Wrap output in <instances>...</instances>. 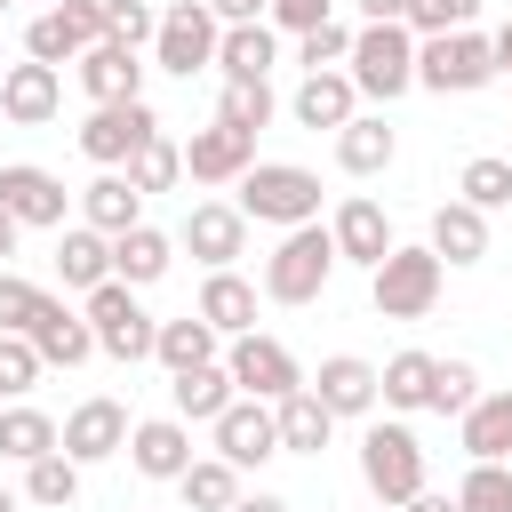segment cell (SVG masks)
I'll list each match as a JSON object with an SVG mask.
<instances>
[{
    "mask_svg": "<svg viewBox=\"0 0 512 512\" xmlns=\"http://www.w3.org/2000/svg\"><path fill=\"white\" fill-rule=\"evenodd\" d=\"M272 64H280V32L272 24H224V48H216L224 80H272Z\"/></svg>",
    "mask_w": 512,
    "mask_h": 512,
    "instance_id": "34",
    "label": "cell"
},
{
    "mask_svg": "<svg viewBox=\"0 0 512 512\" xmlns=\"http://www.w3.org/2000/svg\"><path fill=\"white\" fill-rule=\"evenodd\" d=\"M40 376H48L40 344H32V336H0V400H24Z\"/></svg>",
    "mask_w": 512,
    "mask_h": 512,
    "instance_id": "45",
    "label": "cell"
},
{
    "mask_svg": "<svg viewBox=\"0 0 512 512\" xmlns=\"http://www.w3.org/2000/svg\"><path fill=\"white\" fill-rule=\"evenodd\" d=\"M256 296H264L256 280H240V272H208L192 312H200V320H208V328L232 344V336H248V328H256Z\"/></svg>",
    "mask_w": 512,
    "mask_h": 512,
    "instance_id": "27",
    "label": "cell"
},
{
    "mask_svg": "<svg viewBox=\"0 0 512 512\" xmlns=\"http://www.w3.org/2000/svg\"><path fill=\"white\" fill-rule=\"evenodd\" d=\"M80 224H96L104 240H120V232L144 224V192L120 168H96V184H80Z\"/></svg>",
    "mask_w": 512,
    "mask_h": 512,
    "instance_id": "26",
    "label": "cell"
},
{
    "mask_svg": "<svg viewBox=\"0 0 512 512\" xmlns=\"http://www.w3.org/2000/svg\"><path fill=\"white\" fill-rule=\"evenodd\" d=\"M152 360H160L168 376H184V368H208V360H224V336H216L200 312H184V320H160V344H152Z\"/></svg>",
    "mask_w": 512,
    "mask_h": 512,
    "instance_id": "35",
    "label": "cell"
},
{
    "mask_svg": "<svg viewBox=\"0 0 512 512\" xmlns=\"http://www.w3.org/2000/svg\"><path fill=\"white\" fill-rule=\"evenodd\" d=\"M440 288H448V264H440L432 248H408V240L368 272V304H376L384 320H424V312L440 304Z\"/></svg>",
    "mask_w": 512,
    "mask_h": 512,
    "instance_id": "4",
    "label": "cell"
},
{
    "mask_svg": "<svg viewBox=\"0 0 512 512\" xmlns=\"http://www.w3.org/2000/svg\"><path fill=\"white\" fill-rule=\"evenodd\" d=\"M56 280L80 288V296L104 288V280H112V240H104L96 224H64V232H56Z\"/></svg>",
    "mask_w": 512,
    "mask_h": 512,
    "instance_id": "29",
    "label": "cell"
},
{
    "mask_svg": "<svg viewBox=\"0 0 512 512\" xmlns=\"http://www.w3.org/2000/svg\"><path fill=\"white\" fill-rule=\"evenodd\" d=\"M336 240H328V224H296V232H280V248L264 256V304H320V288L336 280Z\"/></svg>",
    "mask_w": 512,
    "mask_h": 512,
    "instance_id": "2",
    "label": "cell"
},
{
    "mask_svg": "<svg viewBox=\"0 0 512 512\" xmlns=\"http://www.w3.org/2000/svg\"><path fill=\"white\" fill-rule=\"evenodd\" d=\"M176 496H184V512H232L248 488H240V472H232L224 456H200V464L176 480Z\"/></svg>",
    "mask_w": 512,
    "mask_h": 512,
    "instance_id": "37",
    "label": "cell"
},
{
    "mask_svg": "<svg viewBox=\"0 0 512 512\" xmlns=\"http://www.w3.org/2000/svg\"><path fill=\"white\" fill-rule=\"evenodd\" d=\"M456 440H464L472 464H512V384L480 392V400L456 416Z\"/></svg>",
    "mask_w": 512,
    "mask_h": 512,
    "instance_id": "23",
    "label": "cell"
},
{
    "mask_svg": "<svg viewBox=\"0 0 512 512\" xmlns=\"http://www.w3.org/2000/svg\"><path fill=\"white\" fill-rule=\"evenodd\" d=\"M232 512H296V504H288V496H272V488H256V496H240Z\"/></svg>",
    "mask_w": 512,
    "mask_h": 512,
    "instance_id": "52",
    "label": "cell"
},
{
    "mask_svg": "<svg viewBox=\"0 0 512 512\" xmlns=\"http://www.w3.org/2000/svg\"><path fill=\"white\" fill-rule=\"evenodd\" d=\"M328 240H336V256L344 264H360V272H376L400 240H392V216L368 200V192H352V200H336V216H328Z\"/></svg>",
    "mask_w": 512,
    "mask_h": 512,
    "instance_id": "17",
    "label": "cell"
},
{
    "mask_svg": "<svg viewBox=\"0 0 512 512\" xmlns=\"http://www.w3.org/2000/svg\"><path fill=\"white\" fill-rule=\"evenodd\" d=\"M120 176H128V184H136L144 200H152V192H176V176H184V144H176V136L160 128V136H152V144H144V152H136V160L120 168Z\"/></svg>",
    "mask_w": 512,
    "mask_h": 512,
    "instance_id": "41",
    "label": "cell"
},
{
    "mask_svg": "<svg viewBox=\"0 0 512 512\" xmlns=\"http://www.w3.org/2000/svg\"><path fill=\"white\" fill-rule=\"evenodd\" d=\"M40 296H48V288H32L24 272H0V336H32Z\"/></svg>",
    "mask_w": 512,
    "mask_h": 512,
    "instance_id": "48",
    "label": "cell"
},
{
    "mask_svg": "<svg viewBox=\"0 0 512 512\" xmlns=\"http://www.w3.org/2000/svg\"><path fill=\"white\" fill-rule=\"evenodd\" d=\"M128 464L144 472V480H184L200 456H192V424L184 416H144L136 432H128Z\"/></svg>",
    "mask_w": 512,
    "mask_h": 512,
    "instance_id": "21",
    "label": "cell"
},
{
    "mask_svg": "<svg viewBox=\"0 0 512 512\" xmlns=\"http://www.w3.org/2000/svg\"><path fill=\"white\" fill-rule=\"evenodd\" d=\"M488 48H496V72H504V80H512V16H504V24H496V32H488Z\"/></svg>",
    "mask_w": 512,
    "mask_h": 512,
    "instance_id": "53",
    "label": "cell"
},
{
    "mask_svg": "<svg viewBox=\"0 0 512 512\" xmlns=\"http://www.w3.org/2000/svg\"><path fill=\"white\" fill-rule=\"evenodd\" d=\"M360 24H408V0H352Z\"/></svg>",
    "mask_w": 512,
    "mask_h": 512,
    "instance_id": "51",
    "label": "cell"
},
{
    "mask_svg": "<svg viewBox=\"0 0 512 512\" xmlns=\"http://www.w3.org/2000/svg\"><path fill=\"white\" fill-rule=\"evenodd\" d=\"M56 440H64V424L48 408H32V400L0 408V464H40V456H56Z\"/></svg>",
    "mask_w": 512,
    "mask_h": 512,
    "instance_id": "32",
    "label": "cell"
},
{
    "mask_svg": "<svg viewBox=\"0 0 512 512\" xmlns=\"http://www.w3.org/2000/svg\"><path fill=\"white\" fill-rule=\"evenodd\" d=\"M144 72H152V64H144L136 48H120V40H96V48L72 64V80L88 88V104H136V96H144Z\"/></svg>",
    "mask_w": 512,
    "mask_h": 512,
    "instance_id": "20",
    "label": "cell"
},
{
    "mask_svg": "<svg viewBox=\"0 0 512 512\" xmlns=\"http://www.w3.org/2000/svg\"><path fill=\"white\" fill-rule=\"evenodd\" d=\"M216 24H272V0H208Z\"/></svg>",
    "mask_w": 512,
    "mask_h": 512,
    "instance_id": "50",
    "label": "cell"
},
{
    "mask_svg": "<svg viewBox=\"0 0 512 512\" xmlns=\"http://www.w3.org/2000/svg\"><path fill=\"white\" fill-rule=\"evenodd\" d=\"M176 248H192L208 272H232V264L248 256V216H240V200H192L184 224H176Z\"/></svg>",
    "mask_w": 512,
    "mask_h": 512,
    "instance_id": "12",
    "label": "cell"
},
{
    "mask_svg": "<svg viewBox=\"0 0 512 512\" xmlns=\"http://www.w3.org/2000/svg\"><path fill=\"white\" fill-rule=\"evenodd\" d=\"M480 400V368L472 360H440V376H432V416H464Z\"/></svg>",
    "mask_w": 512,
    "mask_h": 512,
    "instance_id": "47",
    "label": "cell"
},
{
    "mask_svg": "<svg viewBox=\"0 0 512 512\" xmlns=\"http://www.w3.org/2000/svg\"><path fill=\"white\" fill-rule=\"evenodd\" d=\"M424 248H432L448 272H464V264H480V256H488V216H480L472 200H440V208H432Z\"/></svg>",
    "mask_w": 512,
    "mask_h": 512,
    "instance_id": "25",
    "label": "cell"
},
{
    "mask_svg": "<svg viewBox=\"0 0 512 512\" xmlns=\"http://www.w3.org/2000/svg\"><path fill=\"white\" fill-rule=\"evenodd\" d=\"M16 240H24V224H16L8 208H0V272H8V256H16Z\"/></svg>",
    "mask_w": 512,
    "mask_h": 512,
    "instance_id": "55",
    "label": "cell"
},
{
    "mask_svg": "<svg viewBox=\"0 0 512 512\" xmlns=\"http://www.w3.org/2000/svg\"><path fill=\"white\" fill-rule=\"evenodd\" d=\"M288 112L304 120V128H352L360 120V88H352V72H304L296 80V96H288Z\"/></svg>",
    "mask_w": 512,
    "mask_h": 512,
    "instance_id": "24",
    "label": "cell"
},
{
    "mask_svg": "<svg viewBox=\"0 0 512 512\" xmlns=\"http://www.w3.org/2000/svg\"><path fill=\"white\" fill-rule=\"evenodd\" d=\"M272 416H280V456H320V448L336 440V416H328L312 392H288Z\"/></svg>",
    "mask_w": 512,
    "mask_h": 512,
    "instance_id": "36",
    "label": "cell"
},
{
    "mask_svg": "<svg viewBox=\"0 0 512 512\" xmlns=\"http://www.w3.org/2000/svg\"><path fill=\"white\" fill-rule=\"evenodd\" d=\"M208 440H216V456L232 464V472H256L264 456H280V416H272V400H232L216 424H208Z\"/></svg>",
    "mask_w": 512,
    "mask_h": 512,
    "instance_id": "13",
    "label": "cell"
},
{
    "mask_svg": "<svg viewBox=\"0 0 512 512\" xmlns=\"http://www.w3.org/2000/svg\"><path fill=\"white\" fill-rule=\"evenodd\" d=\"M432 376H440V352H392L384 368H376V400L392 408V416H416V408H432Z\"/></svg>",
    "mask_w": 512,
    "mask_h": 512,
    "instance_id": "28",
    "label": "cell"
},
{
    "mask_svg": "<svg viewBox=\"0 0 512 512\" xmlns=\"http://www.w3.org/2000/svg\"><path fill=\"white\" fill-rule=\"evenodd\" d=\"M168 400H176V416H184V424H216V416L240 400V384H232V368H224V360H208V368L168 376Z\"/></svg>",
    "mask_w": 512,
    "mask_h": 512,
    "instance_id": "31",
    "label": "cell"
},
{
    "mask_svg": "<svg viewBox=\"0 0 512 512\" xmlns=\"http://www.w3.org/2000/svg\"><path fill=\"white\" fill-rule=\"evenodd\" d=\"M488 80H496L488 32H432V40H416V88H432V96H480Z\"/></svg>",
    "mask_w": 512,
    "mask_h": 512,
    "instance_id": "6",
    "label": "cell"
},
{
    "mask_svg": "<svg viewBox=\"0 0 512 512\" xmlns=\"http://www.w3.org/2000/svg\"><path fill=\"white\" fill-rule=\"evenodd\" d=\"M336 8H344V0H272V32H296V40H304V32H320Z\"/></svg>",
    "mask_w": 512,
    "mask_h": 512,
    "instance_id": "49",
    "label": "cell"
},
{
    "mask_svg": "<svg viewBox=\"0 0 512 512\" xmlns=\"http://www.w3.org/2000/svg\"><path fill=\"white\" fill-rule=\"evenodd\" d=\"M360 480H368L376 504L400 512L408 496H424V440L408 424H368L360 432Z\"/></svg>",
    "mask_w": 512,
    "mask_h": 512,
    "instance_id": "7",
    "label": "cell"
},
{
    "mask_svg": "<svg viewBox=\"0 0 512 512\" xmlns=\"http://www.w3.org/2000/svg\"><path fill=\"white\" fill-rule=\"evenodd\" d=\"M80 312H88V328H96V352H104V360H120V368L152 360V344H160V320L136 304V288H128V280H104V288H88V296H80Z\"/></svg>",
    "mask_w": 512,
    "mask_h": 512,
    "instance_id": "5",
    "label": "cell"
},
{
    "mask_svg": "<svg viewBox=\"0 0 512 512\" xmlns=\"http://www.w3.org/2000/svg\"><path fill=\"white\" fill-rule=\"evenodd\" d=\"M304 392L344 424V416H368L376 408V360H360V352H328L312 376H304Z\"/></svg>",
    "mask_w": 512,
    "mask_h": 512,
    "instance_id": "19",
    "label": "cell"
},
{
    "mask_svg": "<svg viewBox=\"0 0 512 512\" xmlns=\"http://www.w3.org/2000/svg\"><path fill=\"white\" fill-rule=\"evenodd\" d=\"M96 40H112L104 32V0H56V8H40L32 24H24V56L32 64H80Z\"/></svg>",
    "mask_w": 512,
    "mask_h": 512,
    "instance_id": "8",
    "label": "cell"
},
{
    "mask_svg": "<svg viewBox=\"0 0 512 512\" xmlns=\"http://www.w3.org/2000/svg\"><path fill=\"white\" fill-rule=\"evenodd\" d=\"M400 512H456V496H440V488H424V496H408Z\"/></svg>",
    "mask_w": 512,
    "mask_h": 512,
    "instance_id": "54",
    "label": "cell"
},
{
    "mask_svg": "<svg viewBox=\"0 0 512 512\" xmlns=\"http://www.w3.org/2000/svg\"><path fill=\"white\" fill-rule=\"evenodd\" d=\"M32 344H40L48 368H80V360H96V328H88V312H72L64 296H40V312H32Z\"/></svg>",
    "mask_w": 512,
    "mask_h": 512,
    "instance_id": "22",
    "label": "cell"
},
{
    "mask_svg": "<svg viewBox=\"0 0 512 512\" xmlns=\"http://www.w3.org/2000/svg\"><path fill=\"white\" fill-rule=\"evenodd\" d=\"M272 112H280L272 80H224V96H216V120H224V128H248V136H264Z\"/></svg>",
    "mask_w": 512,
    "mask_h": 512,
    "instance_id": "39",
    "label": "cell"
},
{
    "mask_svg": "<svg viewBox=\"0 0 512 512\" xmlns=\"http://www.w3.org/2000/svg\"><path fill=\"white\" fill-rule=\"evenodd\" d=\"M0 408H8V400H0Z\"/></svg>",
    "mask_w": 512,
    "mask_h": 512,
    "instance_id": "59",
    "label": "cell"
},
{
    "mask_svg": "<svg viewBox=\"0 0 512 512\" xmlns=\"http://www.w3.org/2000/svg\"><path fill=\"white\" fill-rule=\"evenodd\" d=\"M0 208H8L24 232H64L72 192H64V176H48V168H32V160H8V168H0Z\"/></svg>",
    "mask_w": 512,
    "mask_h": 512,
    "instance_id": "15",
    "label": "cell"
},
{
    "mask_svg": "<svg viewBox=\"0 0 512 512\" xmlns=\"http://www.w3.org/2000/svg\"><path fill=\"white\" fill-rule=\"evenodd\" d=\"M352 32H360V24L328 16L320 32H304V40H296V64H304V72H344V64H352Z\"/></svg>",
    "mask_w": 512,
    "mask_h": 512,
    "instance_id": "42",
    "label": "cell"
},
{
    "mask_svg": "<svg viewBox=\"0 0 512 512\" xmlns=\"http://www.w3.org/2000/svg\"><path fill=\"white\" fill-rule=\"evenodd\" d=\"M104 32L144 56V48L160 40V8H152V0H104Z\"/></svg>",
    "mask_w": 512,
    "mask_h": 512,
    "instance_id": "44",
    "label": "cell"
},
{
    "mask_svg": "<svg viewBox=\"0 0 512 512\" xmlns=\"http://www.w3.org/2000/svg\"><path fill=\"white\" fill-rule=\"evenodd\" d=\"M456 512H512V464H472L456 480Z\"/></svg>",
    "mask_w": 512,
    "mask_h": 512,
    "instance_id": "43",
    "label": "cell"
},
{
    "mask_svg": "<svg viewBox=\"0 0 512 512\" xmlns=\"http://www.w3.org/2000/svg\"><path fill=\"white\" fill-rule=\"evenodd\" d=\"M40 8H56V0H40Z\"/></svg>",
    "mask_w": 512,
    "mask_h": 512,
    "instance_id": "57",
    "label": "cell"
},
{
    "mask_svg": "<svg viewBox=\"0 0 512 512\" xmlns=\"http://www.w3.org/2000/svg\"><path fill=\"white\" fill-rule=\"evenodd\" d=\"M0 512H16V496H8V488H0Z\"/></svg>",
    "mask_w": 512,
    "mask_h": 512,
    "instance_id": "56",
    "label": "cell"
},
{
    "mask_svg": "<svg viewBox=\"0 0 512 512\" xmlns=\"http://www.w3.org/2000/svg\"><path fill=\"white\" fill-rule=\"evenodd\" d=\"M480 8H488V0H408V32H416V40H432V32H472Z\"/></svg>",
    "mask_w": 512,
    "mask_h": 512,
    "instance_id": "46",
    "label": "cell"
},
{
    "mask_svg": "<svg viewBox=\"0 0 512 512\" xmlns=\"http://www.w3.org/2000/svg\"><path fill=\"white\" fill-rule=\"evenodd\" d=\"M456 200H472L480 216L512 208V160H496V152H472V160H464V176H456Z\"/></svg>",
    "mask_w": 512,
    "mask_h": 512,
    "instance_id": "40",
    "label": "cell"
},
{
    "mask_svg": "<svg viewBox=\"0 0 512 512\" xmlns=\"http://www.w3.org/2000/svg\"><path fill=\"white\" fill-rule=\"evenodd\" d=\"M160 136V112L136 96V104H96L88 120H80V152L96 160V168H128L144 144Z\"/></svg>",
    "mask_w": 512,
    "mask_h": 512,
    "instance_id": "11",
    "label": "cell"
},
{
    "mask_svg": "<svg viewBox=\"0 0 512 512\" xmlns=\"http://www.w3.org/2000/svg\"><path fill=\"white\" fill-rule=\"evenodd\" d=\"M128 432H136V424H128V408H120V400H104V392H88V400L64 416V440H56V448L88 472V464H112V456L128 448Z\"/></svg>",
    "mask_w": 512,
    "mask_h": 512,
    "instance_id": "14",
    "label": "cell"
},
{
    "mask_svg": "<svg viewBox=\"0 0 512 512\" xmlns=\"http://www.w3.org/2000/svg\"><path fill=\"white\" fill-rule=\"evenodd\" d=\"M232 192H240V216H248V224H272V232L320 224V176L296 168V160H256Z\"/></svg>",
    "mask_w": 512,
    "mask_h": 512,
    "instance_id": "1",
    "label": "cell"
},
{
    "mask_svg": "<svg viewBox=\"0 0 512 512\" xmlns=\"http://www.w3.org/2000/svg\"><path fill=\"white\" fill-rule=\"evenodd\" d=\"M24 504H40V512H72L80 504V464L56 448V456H40V464H24Z\"/></svg>",
    "mask_w": 512,
    "mask_h": 512,
    "instance_id": "38",
    "label": "cell"
},
{
    "mask_svg": "<svg viewBox=\"0 0 512 512\" xmlns=\"http://www.w3.org/2000/svg\"><path fill=\"white\" fill-rule=\"evenodd\" d=\"M216 48H224V24L208 16V0H176V8H160V40H152V64H160V72L192 80V72L216 64Z\"/></svg>",
    "mask_w": 512,
    "mask_h": 512,
    "instance_id": "9",
    "label": "cell"
},
{
    "mask_svg": "<svg viewBox=\"0 0 512 512\" xmlns=\"http://www.w3.org/2000/svg\"><path fill=\"white\" fill-rule=\"evenodd\" d=\"M248 168H256V136H248V128L208 120V128L184 136V176H192V184H240Z\"/></svg>",
    "mask_w": 512,
    "mask_h": 512,
    "instance_id": "16",
    "label": "cell"
},
{
    "mask_svg": "<svg viewBox=\"0 0 512 512\" xmlns=\"http://www.w3.org/2000/svg\"><path fill=\"white\" fill-rule=\"evenodd\" d=\"M168 264H176V232H160V224H136L112 240V280H128V288L168 280Z\"/></svg>",
    "mask_w": 512,
    "mask_h": 512,
    "instance_id": "30",
    "label": "cell"
},
{
    "mask_svg": "<svg viewBox=\"0 0 512 512\" xmlns=\"http://www.w3.org/2000/svg\"><path fill=\"white\" fill-rule=\"evenodd\" d=\"M352 88L376 96V104H400L416 88V32L408 24H360L352 32Z\"/></svg>",
    "mask_w": 512,
    "mask_h": 512,
    "instance_id": "3",
    "label": "cell"
},
{
    "mask_svg": "<svg viewBox=\"0 0 512 512\" xmlns=\"http://www.w3.org/2000/svg\"><path fill=\"white\" fill-rule=\"evenodd\" d=\"M392 152H400V136H392L384 112H360L352 128H336V168H344V176H384Z\"/></svg>",
    "mask_w": 512,
    "mask_h": 512,
    "instance_id": "33",
    "label": "cell"
},
{
    "mask_svg": "<svg viewBox=\"0 0 512 512\" xmlns=\"http://www.w3.org/2000/svg\"><path fill=\"white\" fill-rule=\"evenodd\" d=\"M224 368H232V384H240L248 400H272V408H280L288 392H304V368H296V352H288L280 336H256V328L224 344Z\"/></svg>",
    "mask_w": 512,
    "mask_h": 512,
    "instance_id": "10",
    "label": "cell"
},
{
    "mask_svg": "<svg viewBox=\"0 0 512 512\" xmlns=\"http://www.w3.org/2000/svg\"><path fill=\"white\" fill-rule=\"evenodd\" d=\"M64 112V72L56 64H8L0 72V120H16V128H48Z\"/></svg>",
    "mask_w": 512,
    "mask_h": 512,
    "instance_id": "18",
    "label": "cell"
},
{
    "mask_svg": "<svg viewBox=\"0 0 512 512\" xmlns=\"http://www.w3.org/2000/svg\"><path fill=\"white\" fill-rule=\"evenodd\" d=\"M0 16H8V0H0Z\"/></svg>",
    "mask_w": 512,
    "mask_h": 512,
    "instance_id": "58",
    "label": "cell"
}]
</instances>
